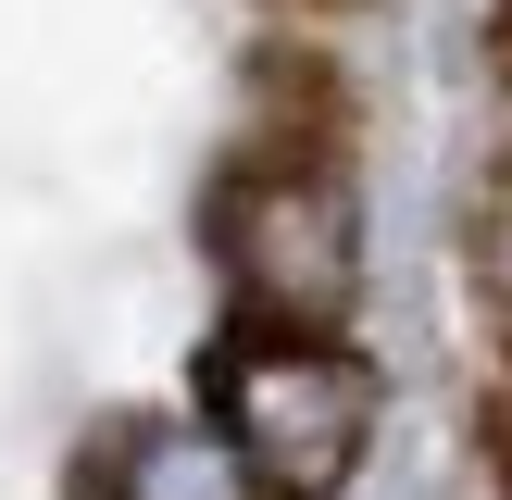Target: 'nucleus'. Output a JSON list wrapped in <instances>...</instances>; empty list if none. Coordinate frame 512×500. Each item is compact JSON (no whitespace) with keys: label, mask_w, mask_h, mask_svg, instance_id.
Returning <instances> with one entry per match:
<instances>
[{"label":"nucleus","mask_w":512,"mask_h":500,"mask_svg":"<svg viewBox=\"0 0 512 500\" xmlns=\"http://www.w3.org/2000/svg\"><path fill=\"white\" fill-rule=\"evenodd\" d=\"M475 275H488V300L512 325V188H488V213H475Z\"/></svg>","instance_id":"4"},{"label":"nucleus","mask_w":512,"mask_h":500,"mask_svg":"<svg viewBox=\"0 0 512 500\" xmlns=\"http://www.w3.org/2000/svg\"><path fill=\"white\" fill-rule=\"evenodd\" d=\"M375 363L350 338H288V325H225L200 350V425L250 463L263 500H338L375 450Z\"/></svg>","instance_id":"2"},{"label":"nucleus","mask_w":512,"mask_h":500,"mask_svg":"<svg viewBox=\"0 0 512 500\" xmlns=\"http://www.w3.org/2000/svg\"><path fill=\"white\" fill-rule=\"evenodd\" d=\"M288 13H338V0H288Z\"/></svg>","instance_id":"6"},{"label":"nucleus","mask_w":512,"mask_h":500,"mask_svg":"<svg viewBox=\"0 0 512 500\" xmlns=\"http://www.w3.org/2000/svg\"><path fill=\"white\" fill-rule=\"evenodd\" d=\"M488 475L512 488V375H500V400H488Z\"/></svg>","instance_id":"5"},{"label":"nucleus","mask_w":512,"mask_h":500,"mask_svg":"<svg viewBox=\"0 0 512 500\" xmlns=\"http://www.w3.org/2000/svg\"><path fill=\"white\" fill-rule=\"evenodd\" d=\"M75 500H263L200 413H113L75 463Z\"/></svg>","instance_id":"3"},{"label":"nucleus","mask_w":512,"mask_h":500,"mask_svg":"<svg viewBox=\"0 0 512 500\" xmlns=\"http://www.w3.org/2000/svg\"><path fill=\"white\" fill-rule=\"evenodd\" d=\"M200 250L225 275V325L350 338L363 313V188L338 138H250L200 200Z\"/></svg>","instance_id":"1"}]
</instances>
